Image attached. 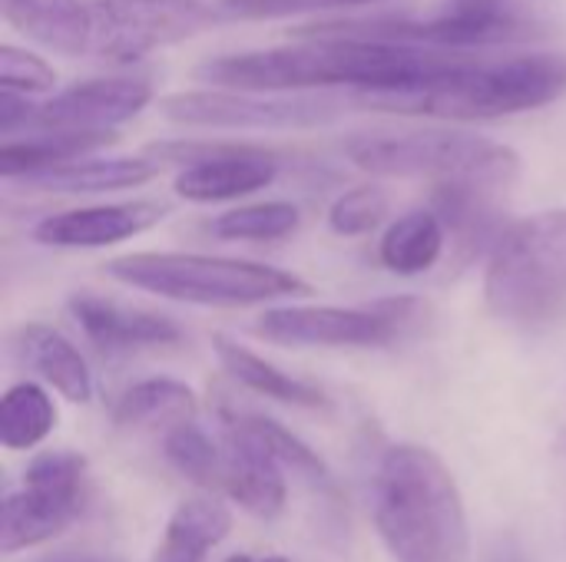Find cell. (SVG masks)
<instances>
[{"label":"cell","instance_id":"cell-15","mask_svg":"<svg viewBox=\"0 0 566 562\" xmlns=\"http://www.w3.org/2000/svg\"><path fill=\"white\" fill-rule=\"evenodd\" d=\"M73 321L99 351H139V348H169L182 341V328L146 308L119 305L113 298H99L80 291L66 301Z\"/></svg>","mask_w":566,"mask_h":562},{"label":"cell","instance_id":"cell-26","mask_svg":"<svg viewBox=\"0 0 566 562\" xmlns=\"http://www.w3.org/2000/svg\"><path fill=\"white\" fill-rule=\"evenodd\" d=\"M302 225L295 202H252L229 209L209 222V232L229 242H275Z\"/></svg>","mask_w":566,"mask_h":562},{"label":"cell","instance_id":"cell-19","mask_svg":"<svg viewBox=\"0 0 566 562\" xmlns=\"http://www.w3.org/2000/svg\"><path fill=\"white\" fill-rule=\"evenodd\" d=\"M501 189L481 185V182H451V185H434V212L441 215L444 229L451 232V242L464 258L481 255L484 248L491 252L497 235L504 232L497 219L494 195Z\"/></svg>","mask_w":566,"mask_h":562},{"label":"cell","instance_id":"cell-17","mask_svg":"<svg viewBox=\"0 0 566 562\" xmlns=\"http://www.w3.org/2000/svg\"><path fill=\"white\" fill-rule=\"evenodd\" d=\"M0 13L23 36L63 56L93 50V7L83 0H0Z\"/></svg>","mask_w":566,"mask_h":562},{"label":"cell","instance_id":"cell-4","mask_svg":"<svg viewBox=\"0 0 566 562\" xmlns=\"http://www.w3.org/2000/svg\"><path fill=\"white\" fill-rule=\"evenodd\" d=\"M484 301L521 331L566 325V209H544L504 225L484 268Z\"/></svg>","mask_w":566,"mask_h":562},{"label":"cell","instance_id":"cell-11","mask_svg":"<svg viewBox=\"0 0 566 562\" xmlns=\"http://www.w3.org/2000/svg\"><path fill=\"white\" fill-rule=\"evenodd\" d=\"M418 305L408 298L375 301L365 308L338 305H279L259 315L255 335L275 344L308 348H381L401 338Z\"/></svg>","mask_w":566,"mask_h":562},{"label":"cell","instance_id":"cell-22","mask_svg":"<svg viewBox=\"0 0 566 562\" xmlns=\"http://www.w3.org/2000/svg\"><path fill=\"white\" fill-rule=\"evenodd\" d=\"M212 348L219 354V364L249 391L262 394V397H272V401H282V404H292V407H312V411H322L328 407V397L308 384V381H298L292 374H285L282 368H275L272 361L259 358L255 351L242 348L239 341L226 338V335H216L212 338Z\"/></svg>","mask_w":566,"mask_h":562},{"label":"cell","instance_id":"cell-31","mask_svg":"<svg viewBox=\"0 0 566 562\" xmlns=\"http://www.w3.org/2000/svg\"><path fill=\"white\" fill-rule=\"evenodd\" d=\"M358 3H375V0H216L226 20H285V17H305L322 10H345Z\"/></svg>","mask_w":566,"mask_h":562},{"label":"cell","instance_id":"cell-30","mask_svg":"<svg viewBox=\"0 0 566 562\" xmlns=\"http://www.w3.org/2000/svg\"><path fill=\"white\" fill-rule=\"evenodd\" d=\"M53 86H56V70L43 56L13 43H0V89L36 96V93H50Z\"/></svg>","mask_w":566,"mask_h":562},{"label":"cell","instance_id":"cell-28","mask_svg":"<svg viewBox=\"0 0 566 562\" xmlns=\"http://www.w3.org/2000/svg\"><path fill=\"white\" fill-rule=\"evenodd\" d=\"M388 209H391V199H388L385 189H378V185H358V189L342 192L332 202V209H328V229L335 235H345V238L368 235V232H375L388 219Z\"/></svg>","mask_w":566,"mask_h":562},{"label":"cell","instance_id":"cell-13","mask_svg":"<svg viewBox=\"0 0 566 562\" xmlns=\"http://www.w3.org/2000/svg\"><path fill=\"white\" fill-rule=\"evenodd\" d=\"M166 215L169 205L156 199L83 205L40 219L33 225V238L46 248H106L156 229Z\"/></svg>","mask_w":566,"mask_h":562},{"label":"cell","instance_id":"cell-21","mask_svg":"<svg viewBox=\"0 0 566 562\" xmlns=\"http://www.w3.org/2000/svg\"><path fill=\"white\" fill-rule=\"evenodd\" d=\"M113 132H23V139H3L0 146V179L17 182L30 172H43L83 156H93L96 149L109 146Z\"/></svg>","mask_w":566,"mask_h":562},{"label":"cell","instance_id":"cell-9","mask_svg":"<svg viewBox=\"0 0 566 562\" xmlns=\"http://www.w3.org/2000/svg\"><path fill=\"white\" fill-rule=\"evenodd\" d=\"M90 7L93 53L109 63L143 60L226 20L216 0H96Z\"/></svg>","mask_w":566,"mask_h":562},{"label":"cell","instance_id":"cell-27","mask_svg":"<svg viewBox=\"0 0 566 562\" xmlns=\"http://www.w3.org/2000/svg\"><path fill=\"white\" fill-rule=\"evenodd\" d=\"M163 450H166V460H169L186 480H192L196 487H202V490H209V494H212V490H222L226 450L216 447L202 427H196L192 421L169 427V431H166V441H163Z\"/></svg>","mask_w":566,"mask_h":562},{"label":"cell","instance_id":"cell-7","mask_svg":"<svg viewBox=\"0 0 566 562\" xmlns=\"http://www.w3.org/2000/svg\"><path fill=\"white\" fill-rule=\"evenodd\" d=\"M348 99L312 93H249V89H182L159 99L169 123L202 129H312L345 113Z\"/></svg>","mask_w":566,"mask_h":562},{"label":"cell","instance_id":"cell-3","mask_svg":"<svg viewBox=\"0 0 566 562\" xmlns=\"http://www.w3.org/2000/svg\"><path fill=\"white\" fill-rule=\"evenodd\" d=\"M566 93V56L527 53L507 60L471 56L454 73L405 93H352V103L381 113L438 116V119H501L541 109Z\"/></svg>","mask_w":566,"mask_h":562},{"label":"cell","instance_id":"cell-18","mask_svg":"<svg viewBox=\"0 0 566 562\" xmlns=\"http://www.w3.org/2000/svg\"><path fill=\"white\" fill-rule=\"evenodd\" d=\"M17 351L30 371H36L60 397L70 404H86L93 397V374L76 351V344L50 325H23L17 331Z\"/></svg>","mask_w":566,"mask_h":562},{"label":"cell","instance_id":"cell-34","mask_svg":"<svg viewBox=\"0 0 566 562\" xmlns=\"http://www.w3.org/2000/svg\"><path fill=\"white\" fill-rule=\"evenodd\" d=\"M262 562H289L285 556H269V560H262Z\"/></svg>","mask_w":566,"mask_h":562},{"label":"cell","instance_id":"cell-29","mask_svg":"<svg viewBox=\"0 0 566 562\" xmlns=\"http://www.w3.org/2000/svg\"><path fill=\"white\" fill-rule=\"evenodd\" d=\"M245 424L259 434V441L275 454V460L282 467H292V470H298L305 477H315V480H325L328 477L322 457L305 441H298L292 431H285L282 424H275L269 417H255V414H245Z\"/></svg>","mask_w":566,"mask_h":562},{"label":"cell","instance_id":"cell-10","mask_svg":"<svg viewBox=\"0 0 566 562\" xmlns=\"http://www.w3.org/2000/svg\"><path fill=\"white\" fill-rule=\"evenodd\" d=\"M163 166H182L172 192L196 205L232 202L269 189L279 179L282 156L269 146L252 142H153L146 146Z\"/></svg>","mask_w":566,"mask_h":562},{"label":"cell","instance_id":"cell-14","mask_svg":"<svg viewBox=\"0 0 566 562\" xmlns=\"http://www.w3.org/2000/svg\"><path fill=\"white\" fill-rule=\"evenodd\" d=\"M226 427V474L222 490L252 517L275 520L285 510V477L275 454L245 424V414L222 411Z\"/></svg>","mask_w":566,"mask_h":562},{"label":"cell","instance_id":"cell-1","mask_svg":"<svg viewBox=\"0 0 566 562\" xmlns=\"http://www.w3.org/2000/svg\"><path fill=\"white\" fill-rule=\"evenodd\" d=\"M468 60L464 53L418 43L298 36L292 46L209 56L192 76L206 86L249 93H305L328 86H348L352 93H405L431 86Z\"/></svg>","mask_w":566,"mask_h":562},{"label":"cell","instance_id":"cell-12","mask_svg":"<svg viewBox=\"0 0 566 562\" xmlns=\"http://www.w3.org/2000/svg\"><path fill=\"white\" fill-rule=\"evenodd\" d=\"M153 99V83L146 76H96L83 79L46 103L33 106L23 132H113L116 126L136 119Z\"/></svg>","mask_w":566,"mask_h":562},{"label":"cell","instance_id":"cell-25","mask_svg":"<svg viewBox=\"0 0 566 562\" xmlns=\"http://www.w3.org/2000/svg\"><path fill=\"white\" fill-rule=\"evenodd\" d=\"M53 427H56V407L40 384L20 381L7 388L0 401V444L7 450L36 447L40 441L50 437Z\"/></svg>","mask_w":566,"mask_h":562},{"label":"cell","instance_id":"cell-33","mask_svg":"<svg viewBox=\"0 0 566 562\" xmlns=\"http://www.w3.org/2000/svg\"><path fill=\"white\" fill-rule=\"evenodd\" d=\"M226 562H252V560H249L245 553H235V556H229V560H226Z\"/></svg>","mask_w":566,"mask_h":562},{"label":"cell","instance_id":"cell-8","mask_svg":"<svg viewBox=\"0 0 566 562\" xmlns=\"http://www.w3.org/2000/svg\"><path fill=\"white\" fill-rule=\"evenodd\" d=\"M86 464L70 450H46L23 470V487L3 497L0 550L20 553L60 537L83 510Z\"/></svg>","mask_w":566,"mask_h":562},{"label":"cell","instance_id":"cell-5","mask_svg":"<svg viewBox=\"0 0 566 562\" xmlns=\"http://www.w3.org/2000/svg\"><path fill=\"white\" fill-rule=\"evenodd\" d=\"M103 268L119 285L206 308H245L312 291L285 268L199 252H129L109 258Z\"/></svg>","mask_w":566,"mask_h":562},{"label":"cell","instance_id":"cell-2","mask_svg":"<svg viewBox=\"0 0 566 562\" xmlns=\"http://www.w3.org/2000/svg\"><path fill=\"white\" fill-rule=\"evenodd\" d=\"M375 527L395 562H468L464 500L444 460L418 444L391 447L375 477Z\"/></svg>","mask_w":566,"mask_h":562},{"label":"cell","instance_id":"cell-20","mask_svg":"<svg viewBox=\"0 0 566 562\" xmlns=\"http://www.w3.org/2000/svg\"><path fill=\"white\" fill-rule=\"evenodd\" d=\"M448 245V229L434 209H411L398 215L378 242V258L395 275H424L431 272Z\"/></svg>","mask_w":566,"mask_h":562},{"label":"cell","instance_id":"cell-16","mask_svg":"<svg viewBox=\"0 0 566 562\" xmlns=\"http://www.w3.org/2000/svg\"><path fill=\"white\" fill-rule=\"evenodd\" d=\"M166 166L143 152V156H83L43 172H30L17 179L23 192H46V195H99V192H123L146 185Z\"/></svg>","mask_w":566,"mask_h":562},{"label":"cell","instance_id":"cell-6","mask_svg":"<svg viewBox=\"0 0 566 562\" xmlns=\"http://www.w3.org/2000/svg\"><path fill=\"white\" fill-rule=\"evenodd\" d=\"M345 152L361 172L381 179H428L434 185L481 182L504 192L521 176V156L511 146L471 132L355 136Z\"/></svg>","mask_w":566,"mask_h":562},{"label":"cell","instance_id":"cell-23","mask_svg":"<svg viewBox=\"0 0 566 562\" xmlns=\"http://www.w3.org/2000/svg\"><path fill=\"white\" fill-rule=\"evenodd\" d=\"M232 530L229 510L212 497H192L176 507L153 562H206Z\"/></svg>","mask_w":566,"mask_h":562},{"label":"cell","instance_id":"cell-24","mask_svg":"<svg viewBox=\"0 0 566 562\" xmlns=\"http://www.w3.org/2000/svg\"><path fill=\"white\" fill-rule=\"evenodd\" d=\"M199 401L189 384L176 378H149L119 394L113 404V421L119 427H176L192 421Z\"/></svg>","mask_w":566,"mask_h":562},{"label":"cell","instance_id":"cell-32","mask_svg":"<svg viewBox=\"0 0 566 562\" xmlns=\"http://www.w3.org/2000/svg\"><path fill=\"white\" fill-rule=\"evenodd\" d=\"M494 562H524L517 553H497V560Z\"/></svg>","mask_w":566,"mask_h":562}]
</instances>
